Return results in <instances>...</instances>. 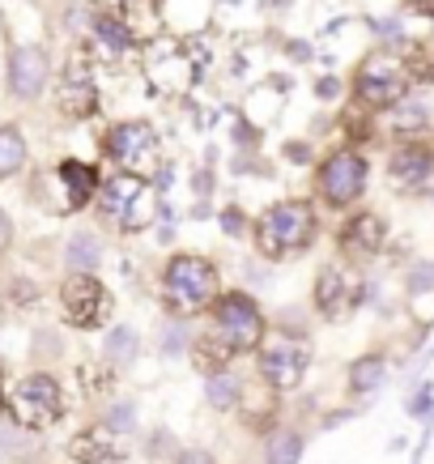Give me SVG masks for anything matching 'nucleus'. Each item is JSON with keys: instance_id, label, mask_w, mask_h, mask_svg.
<instances>
[{"instance_id": "nucleus-31", "label": "nucleus", "mask_w": 434, "mask_h": 464, "mask_svg": "<svg viewBox=\"0 0 434 464\" xmlns=\"http://www.w3.org/2000/svg\"><path fill=\"white\" fill-rule=\"evenodd\" d=\"M371 30H375L388 47H396V43H400V34H405V17H379V22H371Z\"/></svg>"}, {"instance_id": "nucleus-29", "label": "nucleus", "mask_w": 434, "mask_h": 464, "mask_svg": "<svg viewBox=\"0 0 434 464\" xmlns=\"http://www.w3.org/2000/svg\"><path fill=\"white\" fill-rule=\"evenodd\" d=\"M102 426H107L111 435H132V430H137V401H115V405H107Z\"/></svg>"}, {"instance_id": "nucleus-6", "label": "nucleus", "mask_w": 434, "mask_h": 464, "mask_svg": "<svg viewBox=\"0 0 434 464\" xmlns=\"http://www.w3.org/2000/svg\"><path fill=\"white\" fill-rule=\"evenodd\" d=\"M366 188H371V158L358 145H341L315 162V200L323 209H353L366 197Z\"/></svg>"}, {"instance_id": "nucleus-30", "label": "nucleus", "mask_w": 434, "mask_h": 464, "mask_svg": "<svg viewBox=\"0 0 434 464\" xmlns=\"http://www.w3.org/2000/svg\"><path fill=\"white\" fill-rule=\"evenodd\" d=\"M217 226H222L226 239H238L247 230V213L238 209V205H226V209H217Z\"/></svg>"}, {"instance_id": "nucleus-7", "label": "nucleus", "mask_w": 434, "mask_h": 464, "mask_svg": "<svg viewBox=\"0 0 434 464\" xmlns=\"http://www.w3.org/2000/svg\"><path fill=\"white\" fill-rule=\"evenodd\" d=\"M256 371L268 392H294L311 371V341L294 328H268L256 350Z\"/></svg>"}, {"instance_id": "nucleus-40", "label": "nucleus", "mask_w": 434, "mask_h": 464, "mask_svg": "<svg viewBox=\"0 0 434 464\" xmlns=\"http://www.w3.org/2000/svg\"><path fill=\"white\" fill-rule=\"evenodd\" d=\"M426 197H434V183H430V192H426Z\"/></svg>"}, {"instance_id": "nucleus-2", "label": "nucleus", "mask_w": 434, "mask_h": 464, "mask_svg": "<svg viewBox=\"0 0 434 464\" xmlns=\"http://www.w3.org/2000/svg\"><path fill=\"white\" fill-rule=\"evenodd\" d=\"M315 239H320V213L303 197H285L277 205H268L252 226L256 252L268 265H285V260L307 256L315 247Z\"/></svg>"}, {"instance_id": "nucleus-9", "label": "nucleus", "mask_w": 434, "mask_h": 464, "mask_svg": "<svg viewBox=\"0 0 434 464\" xmlns=\"http://www.w3.org/2000/svg\"><path fill=\"white\" fill-rule=\"evenodd\" d=\"M371 285L362 282V268L353 260H341V265H323L315 285H311V303L323 320H350L353 311L366 303Z\"/></svg>"}, {"instance_id": "nucleus-17", "label": "nucleus", "mask_w": 434, "mask_h": 464, "mask_svg": "<svg viewBox=\"0 0 434 464\" xmlns=\"http://www.w3.org/2000/svg\"><path fill=\"white\" fill-rule=\"evenodd\" d=\"M383 383H388V353H379V350L353 358L350 371H345V388L358 401H375L383 392Z\"/></svg>"}, {"instance_id": "nucleus-15", "label": "nucleus", "mask_w": 434, "mask_h": 464, "mask_svg": "<svg viewBox=\"0 0 434 464\" xmlns=\"http://www.w3.org/2000/svg\"><path fill=\"white\" fill-rule=\"evenodd\" d=\"M56 107H60V115H69V120H85V115L99 111V85H94V77H90L82 64H69V72L60 77Z\"/></svg>"}, {"instance_id": "nucleus-14", "label": "nucleus", "mask_w": 434, "mask_h": 464, "mask_svg": "<svg viewBox=\"0 0 434 464\" xmlns=\"http://www.w3.org/2000/svg\"><path fill=\"white\" fill-rule=\"evenodd\" d=\"M336 239H341V247H345L350 260H371V256H379L388 247V222H383V213H375V209H358L341 222Z\"/></svg>"}, {"instance_id": "nucleus-26", "label": "nucleus", "mask_w": 434, "mask_h": 464, "mask_svg": "<svg viewBox=\"0 0 434 464\" xmlns=\"http://www.w3.org/2000/svg\"><path fill=\"white\" fill-rule=\"evenodd\" d=\"M192 345H197V341H192V320L167 315V320H162V333H158V350H162V358H183Z\"/></svg>"}, {"instance_id": "nucleus-33", "label": "nucleus", "mask_w": 434, "mask_h": 464, "mask_svg": "<svg viewBox=\"0 0 434 464\" xmlns=\"http://www.w3.org/2000/svg\"><path fill=\"white\" fill-rule=\"evenodd\" d=\"M430 443H434V418H426V422H421L418 451H413V460H409V464H421V460H426V451H430Z\"/></svg>"}, {"instance_id": "nucleus-39", "label": "nucleus", "mask_w": 434, "mask_h": 464, "mask_svg": "<svg viewBox=\"0 0 434 464\" xmlns=\"http://www.w3.org/2000/svg\"><path fill=\"white\" fill-rule=\"evenodd\" d=\"M285 154L294 158V162H311V150H307V141H290V150Z\"/></svg>"}, {"instance_id": "nucleus-20", "label": "nucleus", "mask_w": 434, "mask_h": 464, "mask_svg": "<svg viewBox=\"0 0 434 464\" xmlns=\"http://www.w3.org/2000/svg\"><path fill=\"white\" fill-rule=\"evenodd\" d=\"M303 456H307V435L294 426H277L265 435L260 464H303Z\"/></svg>"}, {"instance_id": "nucleus-10", "label": "nucleus", "mask_w": 434, "mask_h": 464, "mask_svg": "<svg viewBox=\"0 0 434 464\" xmlns=\"http://www.w3.org/2000/svg\"><path fill=\"white\" fill-rule=\"evenodd\" d=\"M60 307H64V320H69L72 328L94 333V328H102V324L111 320L115 298L94 273H69V277L60 282Z\"/></svg>"}, {"instance_id": "nucleus-23", "label": "nucleus", "mask_w": 434, "mask_h": 464, "mask_svg": "<svg viewBox=\"0 0 434 464\" xmlns=\"http://www.w3.org/2000/svg\"><path fill=\"white\" fill-rule=\"evenodd\" d=\"M430 111H434L430 94H409V99H405V102H396V107H392L388 115H392V124H396V132H400V137H418L421 128H426V124L434 120Z\"/></svg>"}, {"instance_id": "nucleus-27", "label": "nucleus", "mask_w": 434, "mask_h": 464, "mask_svg": "<svg viewBox=\"0 0 434 464\" xmlns=\"http://www.w3.org/2000/svg\"><path fill=\"white\" fill-rule=\"evenodd\" d=\"M405 418H413V422L434 418V380H418L405 392Z\"/></svg>"}, {"instance_id": "nucleus-11", "label": "nucleus", "mask_w": 434, "mask_h": 464, "mask_svg": "<svg viewBox=\"0 0 434 464\" xmlns=\"http://www.w3.org/2000/svg\"><path fill=\"white\" fill-rule=\"evenodd\" d=\"M102 154L111 158L120 170H132V175H145L149 162H158V132L149 120H120V124L107 128L102 137Z\"/></svg>"}, {"instance_id": "nucleus-13", "label": "nucleus", "mask_w": 434, "mask_h": 464, "mask_svg": "<svg viewBox=\"0 0 434 464\" xmlns=\"http://www.w3.org/2000/svg\"><path fill=\"white\" fill-rule=\"evenodd\" d=\"M52 82V60L39 43H17L9 52V94L22 102H34Z\"/></svg>"}, {"instance_id": "nucleus-16", "label": "nucleus", "mask_w": 434, "mask_h": 464, "mask_svg": "<svg viewBox=\"0 0 434 464\" xmlns=\"http://www.w3.org/2000/svg\"><path fill=\"white\" fill-rule=\"evenodd\" d=\"M56 183L64 188V209L77 213L85 209L90 200L99 197V188H102V175L99 167H90V162H77V158H64L56 167Z\"/></svg>"}, {"instance_id": "nucleus-19", "label": "nucleus", "mask_w": 434, "mask_h": 464, "mask_svg": "<svg viewBox=\"0 0 434 464\" xmlns=\"http://www.w3.org/2000/svg\"><path fill=\"white\" fill-rule=\"evenodd\" d=\"M72 464H124L128 456L111 443V430L99 426V430H82V435L69 443Z\"/></svg>"}, {"instance_id": "nucleus-36", "label": "nucleus", "mask_w": 434, "mask_h": 464, "mask_svg": "<svg viewBox=\"0 0 434 464\" xmlns=\"http://www.w3.org/2000/svg\"><path fill=\"white\" fill-rule=\"evenodd\" d=\"M9 247H14V218L0 209V256L9 252Z\"/></svg>"}, {"instance_id": "nucleus-22", "label": "nucleus", "mask_w": 434, "mask_h": 464, "mask_svg": "<svg viewBox=\"0 0 434 464\" xmlns=\"http://www.w3.org/2000/svg\"><path fill=\"white\" fill-rule=\"evenodd\" d=\"M64 265L69 273H94L102 265V239L94 230H72L64 243Z\"/></svg>"}, {"instance_id": "nucleus-3", "label": "nucleus", "mask_w": 434, "mask_h": 464, "mask_svg": "<svg viewBox=\"0 0 434 464\" xmlns=\"http://www.w3.org/2000/svg\"><path fill=\"white\" fill-rule=\"evenodd\" d=\"M350 94H353V107L388 115L396 102H405L409 94H413L409 56H400L388 43H379L375 52H366V56L358 60V69H353V77H350Z\"/></svg>"}, {"instance_id": "nucleus-1", "label": "nucleus", "mask_w": 434, "mask_h": 464, "mask_svg": "<svg viewBox=\"0 0 434 464\" xmlns=\"http://www.w3.org/2000/svg\"><path fill=\"white\" fill-rule=\"evenodd\" d=\"M268 324L265 311L247 290H222L217 303L209 307V337L197 341V366L205 371H217V366H230L243 353H256L260 341H265Z\"/></svg>"}, {"instance_id": "nucleus-8", "label": "nucleus", "mask_w": 434, "mask_h": 464, "mask_svg": "<svg viewBox=\"0 0 434 464\" xmlns=\"http://www.w3.org/2000/svg\"><path fill=\"white\" fill-rule=\"evenodd\" d=\"M5 405H9V418L22 430H47L64 418V388L56 383V375H26V380L9 383L5 392Z\"/></svg>"}, {"instance_id": "nucleus-34", "label": "nucleus", "mask_w": 434, "mask_h": 464, "mask_svg": "<svg viewBox=\"0 0 434 464\" xmlns=\"http://www.w3.org/2000/svg\"><path fill=\"white\" fill-rule=\"evenodd\" d=\"M315 99L320 102L341 99V77H320V82H315Z\"/></svg>"}, {"instance_id": "nucleus-21", "label": "nucleus", "mask_w": 434, "mask_h": 464, "mask_svg": "<svg viewBox=\"0 0 434 464\" xmlns=\"http://www.w3.org/2000/svg\"><path fill=\"white\" fill-rule=\"evenodd\" d=\"M205 401L217 413H235L243 405V380H238L230 366H217V371H205Z\"/></svg>"}, {"instance_id": "nucleus-5", "label": "nucleus", "mask_w": 434, "mask_h": 464, "mask_svg": "<svg viewBox=\"0 0 434 464\" xmlns=\"http://www.w3.org/2000/svg\"><path fill=\"white\" fill-rule=\"evenodd\" d=\"M158 183H149L145 175H132V170H115L111 179H102L99 188V205L102 213L111 218L124 235H137L145 226H154L162 218V200H158Z\"/></svg>"}, {"instance_id": "nucleus-4", "label": "nucleus", "mask_w": 434, "mask_h": 464, "mask_svg": "<svg viewBox=\"0 0 434 464\" xmlns=\"http://www.w3.org/2000/svg\"><path fill=\"white\" fill-rule=\"evenodd\" d=\"M217 295H222V277H217V265L209 256L175 252L162 265V307L170 315H183V320L209 315Z\"/></svg>"}, {"instance_id": "nucleus-35", "label": "nucleus", "mask_w": 434, "mask_h": 464, "mask_svg": "<svg viewBox=\"0 0 434 464\" xmlns=\"http://www.w3.org/2000/svg\"><path fill=\"white\" fill-rule=\"evenodd\" d=\"M405 9L400 14H413V17H430L434 22V0H400Z\"/></svg>"}, {"instance_id": "nucleus-38", "label": "nucleus", "mask_w": 434, "mask_h": 464, "mask_svg": "<svg viewBox=\"0 0 434 464\" xmlns=\"http://www.w3.org/2000/svg\"><path fill=\"white\" fill-rule=\"evenodd\" d=\"M353 418V409H336V413H328V418H323V430H333V426H345Z\"/></svg>"}, {"instance_id": "nucleus-37", "label": "nucleus", "mask_w": 434, "mask_h": 464, "mask_svg": "<svg viewBox=\"0 0 434 464\" xmlns=\"http://www.w3.org/2000/svg\"><path fill=\"white\" fill-rule=\"evenodd\" d=\"M17 448H22V435H17L14 426H0V456H9Z\"/></svg>"}, {"instance_id": "nucleus-32", "label": "nucleus", "mask_w": 434, "mask_h": 464, "mask_svg": "<svg viewBox=\"0 0 434 464\" xmlns=\"http://www.w3.org/2000/svg\"><path fill=\"white\" fill-rule=\"evenodd\" d=\"M170 464H217V456L209 448H179Z\"/></svg>"}, {"instance_id": "nucleus-28", "label": "nucleus", "mask_w": 434, "mask_h": 464, "mask_svg": "<svg viewBox=\"0 0 434 464\" xmlns=\"http://www.w3.org/2000/svg\"><path fill=\"white\" fill-rule=\"evenodd\" d=\"M426 295H434V260H418V265L405 273V298L409 303H421Z\"/></svg>"}, {"instance_id": "nucleus-12", "label": "nucleus", "mask_w": 434, "mask_h": 464, "mask_svg": "<svg viewBox=\"0 0 434 464\" xmlns=\"http://www.w3.org/2000/svg\"><path fill=\"white\" fill-rule=\"evenodd\" d=\"M388 183L396 192H409V197H421L430 192L434 183V145L418 141V137H405L388 154Z\"/></svg>"}, {"instance_id": "nucleus-25", "label": "nucleus", "mask_w": 434, "mask_h": 464, "mask_svg": "<svg viewBox=\"0 0 434 464\" xmlns=\"http://www.w3.org/2000/svg\"><path fill=\"white\" fill-rule=\"evenodd\" d=\"M26 158H30V145L22 137V128L0 124V179H14L17 170L26 167Z\"/></svg>"}, {"instance_id": "nucleus-24", "label": "nucleus", "mask_w": 434, "mask_h": 464, "mask_svg": "<svg viewBox=\"0 0 434 464\" xmlns=\"http://www.w3.org/2000/svg\"><path fill=\"white\" fill-rule=\"evenodd\" d=\"M140 353V333L137 328H128V324H115L107 328V337H102V358L111 366H132Z\"/></svg>"}, {"instance_id": "nucleus-18", "label": "nucleus", "mask_w": 434, "mask_h": 464, "mask_svg": "<svg viewBox=\"0 0 434 464\" xmlns=\"http://www.w3.org/2000/svg\"><path fill=\"white\" fill-rule=\"evenodd\" d=\"M90 39L99 43L107 56H124V52H132V47H137V34H132V26H128V22L115 14V9H94Z\"/></svg>"}]
</instances>
